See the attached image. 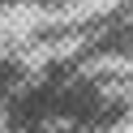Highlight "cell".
Here are the masks:
<instances>
[{
	"label": "cell",
	"mask_w": 133,
	"mask_h": 133,
	"mask_svg": "<svg viewBox=\"0 0 133 133\" xmlns=\"http://www.w3.org/2000/svg\"><path fill=\"white\" fill-rule=\"evenodd\" d=\"M17 86H22V69L13 60H0V95H13Z\"/></svg>",
	"instance_id": "6da1fadb"
}]
</instances>
